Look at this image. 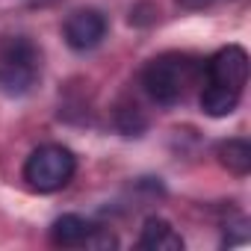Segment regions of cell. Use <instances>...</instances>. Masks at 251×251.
<instances>
[{
	"label": "cell",
	"instance_id": "6da1fadb",
	"mask_svg": "<svg viewBox=\"0 0 251 251\" xmlns=\"http://www.w3.org/2000/svg\"><path fill=\"white\" fill-rule=\"evenodd\" d=\"M39 71H42V53L30 39L24 36L3 39V45H0V92L6 98L30 95L33 86L39 83Z\"/></svg>",
	"mask_w": 251,
	"mask_h": 251
},
{
	"label": "cell",
	"instance_id": "7a4b0ae2",
	"mask_svg": "<svg viewBox=\"0 0 251 251\" xmlns=\"http://www.w3.org/2000/svg\"><path fill=\"white\" fill-rule=\"evenodd\" d=\"M77 172V157L65 145H39L24 163V180L33 192H56Z\"/></svg>",
	"mask_w": 251,
	"mask_h": 251
},
{
	"label": "cell",
	"instance_id": "3957f363",
	"mask_svg": "<svg viewBox=\"0 0 251 251\" xmlns=\"http://www.w3.org/2000/svg\"><path fill=\"white\" fill-rule=\"evenodd\" d=\"M186 80H189V62L183 56H175V53L151 59L142 71V86H145L148 98L163 103V106H172L180 100Z\"/></svg>",
	"mask_w": 251,
	"mask_h": 251
},
{
	"label": "cell",
	"instance_id": "277c9868",
	"mask_svg": "<svg viewBox=\"0 0 251 251\" xmlns=\"http://www.w3.org/2000/svg\"><path fill=\"white\" fill-rule=\"evenodd\" d=\"M106 36V18L98 12V9H77L68 15L65 21V42L71 50H92L103 42Z\"/></svg>",
	"mask_w": 251,
	"mask_h": 251
},
{
	"label": "cell",
	"instance_id": "5b68a950",
	"mask_svg": "<svg viewBox=\"0 0 251 251\" xmlns=\"http://www.w3.org/2000/svg\"><path fill=\"white\" fill-rule=\"evenodd\" d=\"M207 77H210V83H219V86H227L233 92H242V86L248 80V53L239 45L222 48L207 62Z\"/></svg>",
	"mask_w": 251,
	"mask_h": 251
},
{
	"label": "cell",
	"instance_id": "8992f818",
	"mask_svg": "<svg viewBox=\"0 0 251 251\" xmlns=\"http://www.w3.org/2000/svg\"><path fill=\"white\" fill-rule=\"evenodd\" d=\"M139 245L148 248V251H183V236L172 227V222H166L160 216H151L142 225Z\"/></svg>",
	"mask_w": 251,
	"mask_h": 251
},
{
	"label": "cell",
	"instance_id": "52a82bcc",
	"mask_svg": "<svg viewBox=\"0 0 251 251\" xmlns=\"http://www.w3.org/2000/svg\"><path fill=\"white\" fill-rule=\"evenodd\" d=\"M89 230H92V225L83 216L65 213V216H59L50 225V242L59 245V248H77V245H83V239H86Z\"/></svg>",
	"mask_w": 251,
	"mask_h": 251
},
{
	"label": "cell",
	"instance_id": "ba28073f",
	"mask_svg": "<svg viewBox=\"0 0 251 251\" xmlns=\"http://www.w3.org/2000/svg\"><path fill=\"white\" fill-rule=\"evenodd\" d=\"M216 157L219 163L230 172V175H248L251 172V145L245 139H225L219 148H216Z\"/></svg>",
	"mask_w": 251,
	"mask_h": 251
},
{
	"label": "cell",
	"instance_id": "9c48e42d",
	"mask_svg": "<svg viewBox=\"0 0 251 251\" xmlns=\"http://www.w3.org/2000/svg\"><path fill=\"white\" fill-rule=\"evenodd\" d=\"M239 103V92L227 89V86H219V83H210L204 92H201V109L213 118H225L236 109Z\"/></svg>",
	"mask_w": 251,
	"mask_h": 251
},
{
	"label": "cell",
	"instance_id": "30bf717a",
	"mask_svg": "<svg viewBox=\"0 0 251 251\" xmlns=\"http://www.w3.org/2000/svg\"><path fill=\"white\" fill-rule=\"evenodd\" d=\"M86 248H95V251H109V248H118V239L115 233H109L106 227H92L83 239Z\"/></svg>",
	"mask_w": 251,
	"mask_h": 251
},
{
	"label": "cell",
	"instance_id": "8fae6325",
	"mask_svg": "<svg viewBox=\"0 0 251 251\" xmlns=\"http://www.w3.org/2000/svg\"><path fill=\"white\" fill-rule=\"evenodd\" d=\"M177 3H180L183 9H192V12H195V9H204V6H210L213 0H177Z\"/></svg>",
	"mask_w": 251,
	"mask_h": 251
}]
</instances>
